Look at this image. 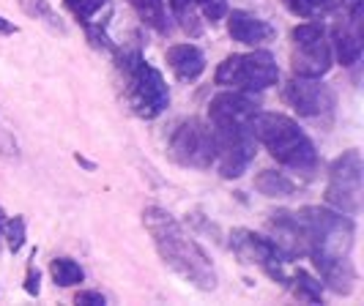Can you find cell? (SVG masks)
Segmentation results:
<instances>
[{"label": "cell", "instance_id": "obj_17", "mask_svg": "<svg viewBox=\"0 0 364 306\" xmlns=\"http://www.w3.org/2000/svg\"><path fill=\"white\" fill-rule=\"evenodd\" d=\"M50 273H53L58 288H74L85 279V271L80 268V263H74L72 257H55L50 263Z\"/></svg>", "mask_w": 364, "mask_h": 306}, {"label": "cell", "instance_id": "obj_23", "mask_svg": "<svg viewBox=\"0 0 364 306\" xmlns=\"http://www.w3.org/2000/svg\"><path fill=\"white\" fill-rule=\"evenodd\" d=\"M195 6H200L203 17L208 19L211 25L228 14V0H195Z\"/></svg>", "mask_w": 364, "mask_h": 306}, {"label": "cell", "instance_id": "obj_14", "mask_svg": "<svg viewBox=\"0 0 364 306\" xmlns=\"http://www.w3.org/2000/svg\"><path fill=\"white\" fill-rule=\"evenodd\" d=\"M331 41H334V53L343 66H356L362 58V28H356L353 22H337L331 28Z\"/></svg>", "mask_w": 364, "mask_h": 306}, {"label": "cell", "instance_id": "obj_12", "mask_svg": "<svg viewBox=\"0 0 364 306\" xmlns=\"http://www.w3.org/2000/svg\"><path fill=\"white\" fill-rule=\"evenodd\" d=\"M228 33H230L233 41L244 44V47H260V44L272 41L277 31L266 19L255 17V14L244 11V9H236V11L228 14Z\"/></svg>", "mask_w": 364, "mask_h": 306}, {"label": "cell", "instance_id": "obj_21", "mask_svg": "<svg viewBox=\"0 0 364 306\" xmlns=\"http://www.w3.org/2000/svg\"><path fill=\"white\" fill-rule=\"evenodd\" d=\"M3 238H6V246H9V252L17 254L22 246H25V238H28V227H25V219L22 217H14L11 222H6V227H3Z\"/></svg>", "mask_w": 364, "mask_h": 306}, {"label": "cell", "instance_id": "obj_10", "mask_svg": "<svg viewBox=\"0 0 364 306\" xmlns=\"http://www.w3.org/2000/svg\"><path fill=\"white\" fill-rule=\"evenodd\" d=\"M230 249L236 252V257L247 266H257L263 268L272 279H277L279 285H288L285 276V266L291 263L288 254L279 249V244L274 238L257 235L252 230H233L230 233Z\"/></svg>", "mask_w": 364, "mask_h": 306}, {"label": "cell", "instance_id": "obj_7", "mask_svg": "<svg viewBox=\"0 0 364 306\" xmlns=\"http://www.w3.org/2000/svg\"><path fill=\"white\" fill-rule=\"evenodd\" d=\"M364 162L359 151H346L337 156L328 167V186L326 202L337 208L346 217H359L362 214L364 197Z\"/></svg>", "mask_w": 364, "mask_h": 306}, {"label": "cell", "instance_id": "obj_22", "mask_svg": "<svg viewBox=\"0 0 364 306\" xmlns=\"http://www.w3.org/2000/svg\"><path fill=\"white\" fill-rule=\"evenodd\" d=\"M105 3L107 0H66V6L74 11V17H80V22H88Z\"/></svg>", "mask_w": 364, "mask_h": 306}, {"label": "cell", "instance_id": "obj_15", "mask_svg": "<svg viewBox=\"0 0 364 306\" xmlns=\"http://www.w3.org/2000/svg\"><path fill=\"white\" fill-rule=\"evenodd\" d=\"M134 14L140 17L143 25H148L151 31H156L159 36H170L173 25L167 19V9H164V0H129Z\"/></svg>", "mask_w": 364, "mask_h": 306}, {"label": "cell", "instance_id": "obj_11", "mask_svg": "<svg viewBox=\"0 0 364 306\" xmlns=\"http://www.w3.org/2000/svg\"><path fill=\"white\" fill-rule=\"evenodd\" d=\"M285 102L291 104L301 118H321L328 115L334 104H337V96L334 90L328 88L326 82L321 80H312V77H293L285 88Z\"/></svg>", "mask_w": 364, "mask_h": 306}, {"label": "cell", "instance_id": "obj_5", "mask_svg": "<svg viewBox=\"0 0 364 306\" xmlns=\"http://www.w3.org/2000/svg\"><path fill=\"white\" fill-rule=\"evenodd\" d=\"M118 69L124 74V82H127L124 88H127L132 109L146 121L159 118L170 104V88L164 82L162 72L143 60V55L137 50L118 55Z\"/></svg>", "mask_w": 364, "mask_h": 306}, {"label": "cell", "instance_id": "obj_19", "mask_svg": "<svg viewBox=\"0 0 364 306\" xmlns=\"http://www.w3.org/2000/svg\"><path fill=\"white\" fill-rule=\"evenodd\" d=\"M19 6H22V11H25L28 17L41 19L50 31H55V33H66L63 22H60V17H58V11H55L47 0H19Z\"/></svg>", "mask_w": 364, "mask_h": 306}, {"label": "cell", "instance_id": "obj_24", "mask_svg": "<svg viewBox=\"0 0 364 306\" xmlns=\"http://www.w3.org/2000/svg\"><path fill=\"white\" fill-rule=\"evenodd\" d=\"M74 304H85V306H105V304H107V298H105L102 293H96V290H85V293H77V298H74Z\"/></svg>", "mask_w": 364, "mask_h": 306}, {"label": "cell", "instance_id": "obj_1", "mask_svg": "<svg viewBox=\"0 0 364 306\" xmlns=\"http://www.w3.org/2000/svg\"><path fill=\"white\" fill-rule=\"evenodd\" d=\"M296 219L301 224V235L307 244V257L312 260L315 271L321 273V285H326L337 295H350L356 288V266H353V219L328 211V208H301L296 211Z\"/></svg>", "mask_w": 364, "mask_h": 306}, {"label": "cell", "instance_id": "obj_8", "mask_svg": "<svg viewBox=\"0 0 364 306\" xmlns=\"http://www.w3.org/2000/svg\"><path fill=\"white\" fill-rule=\"evenodd\" d=\"M167 151L181 167H195V170H208L217 159V145H214V131L200 118L181 121L173 129Z\"/></svg>", "mask_w": 364, "mask_h": 306}, {"label": "cell", "instance_id": "obj_25", "mask_svg": "<svg viewBox=\"0 0 364 306\" xmlns=\"http://www.w3.org/2000/svg\"><path fill=\"white\" fill-rule=\"evenodd\" d=\"M38 279H41V276H38V268L31 263V266H28V276H25V293H28V295H38V293H41Z\"/></svg>", "mask_w": 364, "mask_h": 306}, {"label": "cell", "instance_id": "obj_20", "mask_svg": "<svg viewBox=\"0 0 364 306\" xmlns=\"http://www.w3.org/2000/svg\"><path fill=\"white\" fill-rule=\"evenodd\" d=\"M167 3H170L173 17L178 19V25H181L183 31L195 38L200 36L203 25H200V19H198V11H195V0H167Z\"/></svg>", "mask_w": 364, "mask_h": 306}, {"label": "cell", "instance_id": "obj_13", "mask_svg": "<svg viewBox=\"0 0 364 306\" xmlns=\"http://www.w3.org/2000/svg\"><path fill=\"white\" fill-rule=\"evenodd\" d=\"M167 63L176 72V77L186 80V82L198 80L205 72V55L195 44H176V47H170L167 50Z\"/></svg>", "mask_w": 364, "mask_h": 306}, {"label": "cell", "instance_id": "obj_26", "mask_svg": "<svg viewBox=\"0 0 364 306\" xmlns=\"http://www.w3.org/2000/svg\"><path fill=\"white\" fill-rule=\"evenodd\" d=\"M0 33H6V36H11V33H17V28L9 22V19L0 14Z\"/></svg>", "mask_w": 364, "mask_h": 306}, {"label": "cell", "instance_id": "obj_16", "mask_svg": "<svg viewBox=\"0 0 364 306\" xmlns=\"http://www.w3.org/2000/svg\"><path fill=\"white\" fill-rule=\"evenodd\" d=\"M255 189L263 197H291L293 192H296V183L285 173L263 170V173L255 175Z\"/></svg>", "mask_w": 364, "mask_h": 306}, {"label": "cell", "instance_id": "obj_9", "mask_svg": "<svg viewBox=\"0 0 364 306\" xmlns=\"http://www.w3.org/2000/svg\"><path fill=\"white\" fill-rule=\"evenodd\" d=\"M293 41V74L321 80L331 69V44L326 38L323 25L304 22L291 31Z\"/></svg>", "mask_w": 364, "mask_h": 306}, {"label": "cell", "instance_id": "obj_2", "mask_svg": "<svg viewBox=\"0 0 364 306\" xmlns=\"http://www.w3.org/2000/svg\"><path fill=\"white\" fill-rule=\"evenodd\" d=\"M260 112L255 99L244 90H228L211 99L208 104V126L214 131L217 145V167L222 178H241L255 159V115Z\"/></svg>", "mask_w": 364, "mask_h": 306}, {"label": "cell", "instance_id": "obj_27", "mask_svg": "<svg viewBox=\"0 0 364 306\" xmlns=\"http://www.w3.org/2000/svg\"><path fill=\"white\" fill-rule=\"evenodd\" d=\"M3 227H6V214H3V208H0V238H3Z\"/></svg>", "mask_w": 364, "mask_h": 306}, {"label": "cell", "instance_id": "obj_4", "mask_svg": "<svg viewBox=\"0 0 364 306\" xmlns=\"http://www.w3.org/2000/svg\"><path fill=\"white\" fill-rule=\"evenodd\" d=\"M252 131H255L257 143L263 145L272 153V159H277L282 167H291L296 173L315 170L318 151L293 118L279 115V112H257Z\"/></svg>", "mask_w": 364, "mask_h": 306}, {"label": "cell", "instance_id": "obj_6", "mask_svg": "<svg viewBox=\"0 0 364 306\" xmlns=\"http://www.w3.org/2000/svg\"><path fill=\"white\" fill-rule=\"evenodd\" d=\"M214 80H217V85H222V88L257 93V90H266L272 88V85H277L279 69H277V60H274L272 53L255 50V53L225 58L219 63Z\"/></svg>", "mask_w": 364, "mask_h": 306}, {"label": "cell", "instance_id": "obj_3", "mask_svg": "<svg viewBox=\"0 0 364 306\" xmlns=\"http://www.w3.org/2000/svg\"><path fill=\"white\" fill-rule=\"evenodd\" d=\"M143 224L148 235L154 238V246L167 268L176 271L183 282H189L192 288L203 293H211L217 288V271L211 266L208 254L203 252V246L192 235H186V230L170 211L151 205L143 211Z\"/></svg>", "mask_w": 364, "mask_h": 306}, {"label": "cell", "instance_id": "obj_18", "mask_svg": "<svg viewBox=\"0 0 364 306\" xmlns=\"http://www.w3.org/2000/svg\"><path fill=\"white\" fill-rule=\"evenodd\" d=\"M288 282H293V293H296L301 301H307V304H321V301H323V285H321V279L310 276L307 271L299 268Z\"/></svg>", "mask_w": 364, "mask_h": 306}]
</instances>
